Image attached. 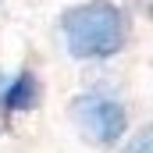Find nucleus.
Wrapping results in <instances>:
<instances>
[{
	"mask_svg": "<svg viewBox=\"0 0 153 153\" xmlns=\"http://www.w3.org/2000/svg\"><path fill=\"white\" fill-rule=\"evenodd\" d=\"M121 153H153V128L150 125H143L128 143H125V150Z\"/></svg>",
	"mask_w": 153,
	"mask_h": 153,
	"instance_id": "4",
	"label": "nucleus"
},
{
	"mask_svg": "<svg viewBox=\"0 0 153 153\" xmlns=\"http://www.w3.org/2000/svg\"><path fill=\"white\" fill-rule=\"evenodd\" d=\"M71 121L93 146H117L128 132V107L103 93H78L71 100Z\"/></svg>",
	"mask_w": 153,
	"mask_h": 153,
	"instance_id": "2",
	"label": "nucleus"
},
{
	"mask_svg": "<svg viewBox=\"0 0 153 153\" xmlns=\"http://www.w3.org/2000/svg\"><path fill=\"white\" fill-rule=\"evenodd\" d=\"M61 43L75 61H111L128 43V18L114 0H82L57 22Z\"/></svg>",
	"mask_w": 153,
	"mask_h": 153,
	"instance_id": "1",
	"label": "nucleus"
},
{
	"mask_svg": "<svg viewBox=\"0 0 153 153\" xmlns=\"http://www.w3.org/2000/svg\"><path fill=\"white\" fill-rule=\"evenodd\" d=\"M4 82H7V75H4V71H0V89H4Z\"/></svg>",
	"mask_w": 153,
	"mask_h": 153,
	"instance_id": "5",
	"label": "nucleus"
},
{
	"mask_svg": "<svg viewBox=\"0 0 153 153\" xmlns=\"http://www.w3.org/2000/svg\"><path fill=\"white\" fill-rule=\"evenodd\" d=\"M0 7H4V0H0Z\"/></svg>",
	"mask_w": 153,
	"mask_h": 153,
	"instance_id": "7",
	"label": "nucleus"
},
{
	"mask_svg": "<svg viewBox=\"0 0 153 153\" xmlns=\"http://www.w3.org/2000/svg\"><path fill=\"white\" fill-rule=\"evenodd\" d=\"M4 128H7V125H4V117H0V135H4Z\"/></svg>",
	"mask_w": 153,
	"mask_h": 153,
	"instance_id": "6",
	"label": "nucleus"
},
{
	"mask_svg": "<svg viewBox=\"0 0 153 153\" xmlns=\"http://www.w3.org/2000/svg\"><path fill=\"white\" fill-rule=\"evenodd\" d=\"M43 103V82H39L36 71H18L14 78L4 82L0 89V111L7 114H25V111H36Z\"/></svg>",
	"mask_w": 153,
	"mask_h": 153,
	"instance_id": "3",
	"label": "nucleus"
}]
</instances>
